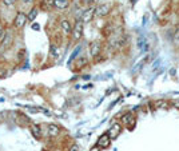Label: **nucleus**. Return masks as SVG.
Instances as JSON below:
<instances>
[{
    "instance_id": "3",
    "label": "nucleus",
    "mask_w": 179,
    "mask_h": 151,
    "mask_svg": "<svg viewBox=\"0 0 179 151\" xmlns=\"http://www.w3.org/2000/svg\"><path fill=\"white\" fill-rule=\"evenodd\" d=\"M111 11V5L110 4H100L99 7L95 8V15L99 17H103V16H107Z\"/></svg>"
},
{
    "instance_id": "9",
    "label": "nucleus",
    "mask_w": 179,
    "mask_h": 151,
    "mask_svg": "<svg viewBox=\"0 0 179 151\" xmlns=\"http://www.w3.org/2000/svg\"><path fill=\"white\" fill-rule=\"evenodd\" d=\"M52 4H54V7L58 8V10H66L70 5V2L68 0H52Z\"/></svg>"
},
{
    "instance_id": "19",
    "label": "nucleus",
    "mask_w": 179,
    "mask_h": 151,
    "mask_svg": "<svg viewBox=\"0 0 179 151\" xmlns=\"http://www.w3.org/2000/svg\"><path fill=\"white\" fill-rule=\"evenodd\" d=\"M80 51V47L79 48H76V50L75 51H74V54L72 55H71V58H70V60H68V63H71V61H72L74 59H75V58H76V55H78V52Z\"/></svg>"
},
{
    "instance_id": "4",
    "label": "nucleus",
    "mask_w": 179,
    "mask_h": 151,
    "mask_svg": "<svg viewBox=\"0 0 179 151\" xmlns=\"http://www.w3.org/2000/svg\"><path fill=\"white\" fill-rule=\"evenodd\" d=\"M120 132H122V126H120L119 123H114V124L111 126V128L108 130V132H107V134L110 135L111 140H114V139H116V138L119 137Z\"/></svg>"
},
{
    "instance_id": "1",
    "label": "nucleus",
    "mask_w": 179,
    "mask_h": 151,
    "mask_svg": "<svg viewBox=\"0 0 179 151\" xmlns=\"http://www.w3.org/2000/svg\"><path fill=\"white\" fill-rule=\"evenodd\" d=\"M28 21V16L23 12H17V15L15 16V20H14V24L16 28H21V27L26 26V23Z\"/></svg>"
},
{
    "instance_id": "20",
    "label": "nucleus",
    "mask_w": 179,
    "mask_h": 151,
    "mask_svg": "<svg viewBox=\"0 0 179 151\" xmlns=\"http://www.w3.org/2000/svg\"><path fill=\"white\" fill-rule=\"evenodd\" d=\"M174 43L175 44H179V30H177L174 33Z\"/></svg>"
},
{
    "instance_id": "11",
    "label": "nucleus",
    "mask_w": 179,
    "mask_h": 151,
    "mask_svg": "<svg viewBox=\"0 0 179 151\" xmlns=\"http://www.w3.org/2000/svg\"><path fill=\"white\" fill-rule=\"evenodd\" d=\"M31 131H32L33 137H35L36 139H40V138H42V130H40V127L38 124L32 123V124H31Z\"/></svg>"
},
{
    "instance_id": "7",
    "label": "nucleus",
    "mask_w": 179,
    "mask_h": 151,
    "mask_svg": "<svg viewBox=\"0 0 179 151\" xmlns=\"http://www.w3.org/2000/svg\"><path fill=\"white\" fill-rule=\"evenodd\" d=\"M60 26H61V30H63V33H64V35H70V33H72V30H74V27L71 26L70 20H67V19L61 20Z\"/></svg>"
},
{
    "instance_id": "21",
    "label": "nucleus",
    "mask_w": 179,
    "mask_h": 151,
    "mask_svg": "<svg viewBox=\"0 0 179 151\" xmlns=\"http://www.w3.org/2000/svg\"><path fill=\"white\" fill-rule=\"evenodd\" d=\"M15 2H16V0H3V4H4V5H8V7H10V5H12Z\"/></svg>"
},
{
    "instance_id": "24",
    "label": "nucleus",
    "mask_w": 179,
    "mask_h": 151,
    "mask_svg": "<svg viewBox=\"0 0 179 151\" xmlns=\"http://www.w3.org/2000/svg\"><path fill=\"white\" fill-rule=\"evenodd\" d=\"M32 30H40V27H39V24H32Z\"/></svg>"
},
{
    "instance_id": "15",
    "label": "nucleus",
    "mask_w": 179,
    "mask_h": 151,
    "mask_svg": "<svg viewBox=\"0 0 179 151\" xmlns=\"http://www.w3.org/2000/svg\"><path fill=\"white\" fill-rule=\"evenodd\" d=\"M84 64H87V59H86V58H80V59L76 61V66L78 67H83Z\"/></svg>"
},
{
    "instance_id": "5",
    "label": "nucleus",
    "mask_w": 179,
    "mask_h": 151,
    "mask_svg": "<svg viewBox=\"0 0 179 151\" xmlns=\"http://www.w3.org/2000/svg\"><path fill=\"white\" fill-rule=\"evenodd\" d=\"M111 144V138L108 134H103L99 137V139H98V143L96 146H99L100 149H107V147H110Z\"/></svg>"
},
{
    "instance_id": "8",
    "label": "nucleus",
    "mask_w": 179,
    "mask_h": 151,
    "mask_svg": "<svg viewBox=\"0 0 179 151\" xmlns=\"http://www.w3.org/2000/svg\"><path fill=\"white\" fill-rule=\"evenodd\" d=\"M122 121H123L124 124H128V127L131 128L132 126H134V123H135V118H134V115H132V112H127V114L123 115Z\"/></svg>"
},
{
    "instance_id": "18",
    "label": "nucleus",
    "mask_w": 179,
    "mask_h": 151,
    "mask_svg": "<svg viewBox=\"0 0 179 151\" xmlns=\"http://www.w3.org/2000/svg\"><path fill=\"white\" fill-rule=\"evenodd\" d=\"M10 43H11V36H10V33H7V36H5V39L3 40V46H10Z\"/></svg>"
},
{
    "instance_id": "17",
    "label": "nucleus",
    "mask_w": 179,
    "mask_h": 151,
    "mask_svg": "<svg viewBox=\"0 0 179 151\" xmlns=\"http://www.w3.org/2000/svg\"><path fill=\"white\" fill-rule=\"evenodd\" d=\"M51 54H52V56L54 58H58V55H59V51L56 50V47H55V46H51Z\"/></svg>"
},
{
    "instance_id": "10",
    "label": "nucleus",
    "mask_w": 179,
    "mask_h": 151,
    "mask_svg": "<svg viewBox=\"0 0 179 151\" xmlns=\"http://www.w3.org/2000/svg\"><path fill=\"white\" fill-rule=\"evenodd\" d=\"M100 43L99 42H94L91 44V47H90V52H91V56H98V55L100 54Z\"/></svg>"
},
{
    "instance_id": "6",
    "label": "nucleus",
    "mask_w": 179,
    "mask_h": 151,
    "mask_svg": "<svg viewBox=\"0 0 179 151\" xmlns=\"http://www.w3.org/2000/svg\"><path fill=\"white\" fill-rule=\"evenodd\" d=\"M94 15H95V8H88L82 14V21L83 23H88V21L92 20Z\"/></svg>"
},
{
    "instance_id": "2",
    "label": "nucleus",
    "mask_w": 179,
    "mask_h": 151,
    "mask_svg": "<svg viewBox=\"0 0 179 151\" xmlns=\"http://www.w3.org/2000/svg\"><path fill=\"white\" fill-rule=\"evenodd\" d=\"M82 36H83V21L82 20H78V21H76V24L74 26L72 38L75 39V40H79Z\"/></svg>"
},
{
    "instance_id": "25",
    "label": "nucleus",
    "mask_w": 179,
    "mask_h": 151,
    "mask_svg": "<svg viewBox=\"0 0 179 151\" xmlns=\"http://www.w3.org/2000/svg\"><path fill=\"white\" fill-rule=\"evenodd\" d=\"M177 30H179V26H178V27H177Z\"/></svg>"
},
{
    "instance_id": "22",
    "label": "nucleus",
    "mask_w": 179,
    "mask_h": 151,
    "mask_svg": "<svg viewBox=\"0 0 179 151\" xmlns=\"http://www.w3.org/2000/svg\"><path fill=\"white\" fill-rule=\"evenodd\" d=\"M68 151H80V149H79L78 144H72V146L70 147V150H68Z\"/></svg>"
},
{
    "instance_id": "12",
    "label": "nucleus",
    "mask_w": 179,
    "mask_h": 151,
    "mask_svg": "<svg viewBox=\"0 0 179 151\" xmlns=\"http://www.w3.org/2000/svg\"><path fill=\"white\" fill-rule=\"evenodd\" d=\"M48 135L50 137H56L59 134V127L56 124H48Z\"/></svg>"
},
{
    "instance_id": "14",
    "label": "nucleus",
    "mask_w": 179,
    "mask_h": 151,
    "mask_svg": "<svg viewBox=\"0 0 179 151\" xmlns=\"http://www.w3.org/2000/svg\"><path fill=\"white\" fill-rule=\"evenodd\" d=\"M27 16H28V21H33V20H35V17L38 16V8L33 7L32 10L30 11V14L27 15Z\"/></svg>"
},
{
    "instance_id": "23",
    "label": "nucleus",
    "mask_w": 179,
    "mask_h": 151,
    "mask_svg": "<svg viewBox=\"0 0 179 151\" xmlns=\"http://www.w3.org/2000/svg\"><path fill=\"white\" fill-rule=\"evenodd\" d=\"M90 151H100V147L99 146H94Z\"/></svg>"
},
{
    "instance_id": "16",
    "label": "nucleus",
    "mask_w": 179,
    "mask_h": 151,
    "mask_svg": "<svg viewBox=\"0 0 179 151\" xmlns=\"http://www.w3.org/2000/svg\"><path fill=\"white\" fill-rule=\"evenodd\" d=\"M5 36H7V32H5L4 28H3L2 26H0V42H2V40H4V39H5Z\"/></svg>"
},
{
    "instance_id": "13",
    "label": "nucleus",
    "mask_w": 179,
    "mask_h": 151,
    "mask_svg": "<svg viewBox=\"0 0 179 151\" xmlns=\"http://www.w3.org/2000/svg\"><path fill=\"white\" fill-rule=\"evenodd\" d=\"M155 107H156V109H167V107H168V102L163 100V99L156 100L155 102Z\"/></svg>"
}]
</instances>
